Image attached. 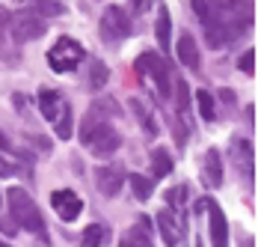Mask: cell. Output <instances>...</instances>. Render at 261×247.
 <instances>
[{
    "label": "cell",
    "instance_id": "33",
    "mask_svg": "<svg viewBox=\"0 0 261 247\" xmlns=\"http://www.w3.org/2000/svg\"><path fill=\"white\" fill-rule=\"evenodd\" d=\"M241 247H252V238H246V235H244V241H241Z\"/></svg>",
    "mask_w": 261,
    "mask_h": 247
},
{
    "label": "cell",
    "instance_id": "21",
    "mask_svg": "<svg viewBox=\"0 0 261 247\" xmlns=\"http://www.w3.org/2000/svg\"><path fill=\"white\" fill-rule=\"evenodd\" d=\"M71 134H74V114H71L68 104H63L60 116H57V137L60 140H71Z\"/></svg>",
    "mask_w": 261,
    "mask_h": 247
},
{
    "label": "cell",
    "instance_id": "14",
    "mask_svg": "<svg viewBox=\"0 0 261 247\" xmlns=\"http://www.w3.org/2000/svg\"><path fill=\"white\" fill-rule=\"evenodd\" d=\"M231 155H234V164L241 167V176H244L246 182H252V146H249L246 140H234Z\"/></svg>",
    "mask_w": 261,
    "mask_h": 247
},
{
    "label": "cell",
    "instance_id": "23",
    "mask_svg": "<svg viewBox=\"0 0 261 247\" xmlns=\"http://www.w3.org/2000/svg\"><path fill=\"white\" fill-rule=\"evenodd\" d=\"M125 179H128V185L134 188V197L140 199V203L151 199V179H148V176H140V173H128Z\"/></svg>",
    "mask_w": 261,
    "mask_h": 247
},
{
    "label": "cell",
    "instance_id": "27",
    "mask_svg": "<svg viewBox=\"0 0 261 247\" xmlns=\"http://www.w3.org/2000/svg\"><path fill=\"white\" fill-rule=\"evenodd\" d=\"M175 89H178V110H181V116H190V89H187V81L178 78V81H175Z\"/></svg>",
    "mask_w": 261,
    "mask_h": 247
},
{
    "label": "cell",
    "instance_id": "36",
    "mask_svg": "<svg viewBox=\"0 0 261 247\" xmlns=\"http://www.w3.org/2000/svg\"><path fill=\"white\" fill-rule=\"evenodd\" d=\"M196 247H202V241H196Z\"/></svg>",
    "mask_w": 261,
    "mask_h": 247
},
{
    "label": "cell",
    "instance_id": "24",
    "mask_svg": "<svg viewBox=\"0 0 261 247\" xmlns=\"http://www.w3.org/2000/svg\"><path fill=\"white\" fill-rule=\"evenodd\" d=\"M33 6V12H39L42 18H60L65 12V6L60 0H27Z\"/></svg>",
    "mask_w": 261,
    "mask_h": 247
},
{
    "label": "cell",
    "instance_id": "1",
    "mask_svg": "<svg viewBox=\"0 0 261 247\" xmlns=\"http://www.w3.org/2000/svg\"><path fill=\"white\" fill-rule=\"evenodd\" d=\"M6 199H9V214H12V220H15L21 230L39 235L42 241H50L48 227H45V217H42L39 206L33 203V197L24 191V188H9V197Z\"/></svg>",
    "mask_w": 261,
    "mask_h": 247
},
{
    "label": "cell",
    "instance_id": "26",
    "mask_svg": "<svg viewBox=\"0 0 261 247\" xmlns=\"http://www.w3.org/2000/svg\"><path fill=\"white\" fill-rule=\"evenodd\" d=\"M110 81V69L101 60H92V75H89V86L92 89H104V83Z\"/></svg>",
    "mask_w": 261,
    "mask_h": 247
},
{
    "label": "cell",
    "instance_id": "28",
    "mask_svg": "<svg viewBox=\"0 0 261 247\" xmlns=\"http://www.w3.org/2000/svg\"><path fill=\"white\" fill-rule=\"evenodd\" d=\"M238 69H241L244 75H249V78L255 75V48H246V54L238 60Z\"/></svg>",
    "mask_w": 261,
    "mask_h": 247
},
{
    "label": "cell",
    "instance_id": "12",
    "mask_svg": "<svg viewBox=\"0 0 261 247\" xmlns=\"http://www.w3.org/2000/svg\"><path fill=\"white\" fill-rule=\"evenodd\" d=\"M178 60L187 69H193V72L202 69V54H199V45H196V39L190 33H181L178 39Z\"/></svg>",
    "mask_w": 261,
    "mask_h": 247
},
{
    "label": "cell",
    "instance_id": "7",
    "mask_svg": "<svg viewBox=\"0 0 261 247\" xmlns=\"http://www.w3.org/2000/svg\"><path fill=\"white\" fill-rule=\"evenodd\" d=\"M130 33V21L125 15V9L122 6H104V15H101V36L104 39H125Z\"/></svg>",
    "mask_w": 261,
    "mask_h": 247
},
{
    "label": "cell",
    "instance_id": "35",
    "mask_svg": "<svg viewBox=\"0 0 261 247\" xmlns=\"http://www.w3.org/2000/svg\"><path fill=\"white\" fill-rule=\"evenodd\" d=\"M0 247H12V244H6V241H0Z\"/></svg>",
    "mask_w": 261,
    "mask_h": 247
},
{
    "label": "cell",
    "instance_id": "18",
    "mask_svg": "<svg viewBox=\"0 0 261 247\" xmlns=\"http://www.w3.org/2000/svg\"><path fill=\"white\" fill-rule=\"evenodd\" d=\"M172 173V158H169V152L163 146L151 149V179H163V176H169Z\"/></svg>",
    "mask_w": 261,
    "mask_h": 247
},
{
    "label": "cell",
    "instance_id": "20",
    "mask_svg": "<svg viewBox=\"0 0 261 247\" xmlns=\"http://www.w3.org/2000/svg\"><path fill=\"white\" fill-rule=\"evenodd\" d=\"M130 110L137 114V119H140V125H143V131L151 134V137H158V122H154V116L146 110V104L140 99H130Z\"/></svg>",
    "mask_w": 261,
    "mask_h": 247
},
{
    "label": "cell",
    "instance_id": "30",
    "mask_svg": "<svg viewBox=\"0 0 261 247\" xmlns=\"http://www.w3.org/2000/svg\"><path fill=\"white\" fill-rule=\"evenodd\" d=\"M0 176H3V179H9V176H15V167L9 164V161H6L3 155H0Z\"/></svg>",
    "mask_w": 261,
    "mask_h": 247
},
{
    "label": "cell",
    "instance_id": "16",
    "mask_svg": "<svg viewBox=\"0 0 261 247\" xmlns=\"http://www.w3.org/2000/svg\"><path fill=\"white\" fill-rule=\"evenodd\" d=\"M205 173H208V182L214 188L223 185V155H220V149H208L205 152Z\"/></svg>",
    "mask_w": 261,
    "mask_h": 247
},
{
    "label": "cell",
    "instance_id": "25",
    "mask_svg": "<svg viewBox=\"0 0 261 247\" xmlns=\"http://www.w3.org/2000/svg\"><path fill=\"white\" fill-rule=\"evenodd\" d=\"M196 104H199V114H202L205 122H214L217 119V104H214V96L208 89H199L196 93Z\"/></svg>",
    "mask_w": 261,
    "mask_h": 247
},
{
    "label": "cell",
    "instance_id": "34",
    "mask_svg": "<svg viewBox=\"0 0 261 247\" xmlns=\"http://www.w3.org/2000/svg\"><path fill=\"white\" fill-rule=\"evenodd\" d=\"M130 3H134V6H137V9H140V0H130Z\"/></svg>",
    "mask_w": 261,
    "mask_h": 247
},
{
    "label": "cell",
    "instance_id": "29",
    "mask_svg": "<svg viewBox=\"0 0 261 247\" xmlns=\"http://www.w3.org/2000/svg\"><path fill=\"white\" fill-rule=\"evenodd\" d=\"M184 197H187V188H184V185H178V188H169V191H166V203H169V206H181V203H184Z\"/></svg>",
    "mask_w": 261,
    "mask_h": 247
},
{
    "label": "cell",
    "instance_id": "11",
    "mask_svg": "<svg viewBox=\"0 0 261 247\" xmlns=\"http://www.w3.org/2000/svg\"><path fill=\"white\" fill-rule=\"evenodd\" d=\"M119 247H154V244H151V220H148L146 214H143L134 227L125 230Z\"/></svg>",
    "mask_w": 261,
    "mask_h": 247
},
{
    "label": "cell",
    "instance_id": "2",
    "mask_svg": "<svg viewBox=\"0 0 261 247\" xmlns=\"http://www.w3.org/2000/svg\"><path fill=\"white\" fill-rule=\"evenodd\" d=\"M83 57H86V48H83L77 39L60 36V39L48 48V66L54 69V72H74V69L81 66Z\"/></svg>",
    "mask_w": 261,
    "mask_h": 247
},
{
    "label": "cell",
    "instance_id": "13",
    "mask_svg": "<svg viewBox=\"0 0 261 247\" xmlns=\"http://www.w3.org/2000/svg\"><path fill=\"white\" fill-rule=\"evenodd\" d=\"M158 230H161V238L166 247H175L178 244V220H175V214L169 212V209H161L158 212Z\"/></svg>",
    "mask_w": 261,
    "mask_h": 247
},
{
    "label": "cell",
    "instance_id": "19",
    "mask_svg": "<svg viewBox=\"0 0 261 247\" xmlns=\"http://www.w3.org/2000/svg\"><path fill=\"white\" fill-rule=\"evenodd\" d=\"M104 122H110V119H107V116H101L95 107H92V110L81 119V143H89V140H92V134H95Z\"/></svg>",
    "mask_w": 261,
    "mask_h": 247
},
{
    "label": "cell",
    "instance_id": "32",
    "mask_svg": "<svg viewBox=\"0 0 261 247\" xmlns=\"http://www.w3.org/2000/svg\"><path fill=\"white\" fill-rule=\"evenodd\" d=\"M0 149H3V152H6V149H12V146H9V137H6L3 131H0Z\"/></svg>",
    "mask_w": 261,
    "mask_h": 247
},
{
    "label": "cell",
    "instance_id": "15",
    "mask_svg": "<svg viewBox=\"0 0 261 247\" xmlns=\"http://www.w3.org/2000/svg\"><path fill=\"white\" fill-rule=\"evenodd\" d=\"M39 110H42L45 119L57 122V114H60V93L50 89V86H42V89H39Z\"/></svg>",
    "mask_w": 261,
    "mask_h": 247
},
{
    "label": "cell",
    "instance_id": "3",
    "mask_svg": "<svg viewBox=\"0 0 261 247\" xmlns=\"http://www.w3.org/2000/svg\"><path fill=\"white\" fill-rule=\"evenodd\" d=\"M9 33L15 39L18 45H24V42H33V39H42V36L48 33V24H45V18L39 15V12H33V9H21L15 15L9 18Z\"/></svg>",
    "mask_w": 261,
    "mask_h": 247
},
{
    "label": "cell",
    "instance_id": "31",
    "mask_svg": "<svg viewBox=\"0 0 261 247\" xmlns=\"http://www.w3.org/2000/svg\"><path fill=\"white\" fill-rule=\"evenodd\" d=\"M3 30H9V9L0 6V39H3Z\"/></svg>",
    "mask_w": 261,
    "mask_h": 247
},
{
    "label": "cell",
    "instance_id": "6",
    "mask_svg": "<svg viewBox=\"0 0 261 247\" xmlns=\"http://www.w3.org/2000/svg\"><path fill=\"white\" fill-rule=\"evenodd\" d=\"M50 206H54V212L60 220L65 223H71V220H77L83 212V199L71 191V188H60V191H54L50 194Z\"/></svg>",
    "mask_w": 261,
    "mask_h": 247
},
{
    "label": "cell",
    "instance_id": "5",
    "mask_svg": "<svg viewBox=\"0 0 261 247\" xmlns=\"http://www.w3.org/2000/svg\"><path fill=\"white\" fill-rule=\"evenodd\" d=\"M223 18L231 39L252 27V0H223Z\"/></svg>",
    "mask_w": 261,
    "mask_h": 247
},
{
    "label": "cell",
    "instance_id": "22",
    "mask_svg": "<svg viewBox=\"0 0 261 247\" xmlns=\"http://www.w3.org/2000/svg\"><path fill=\"white\" fill-rule=\"evenodd\" d=\"M154 30H158V45H161L163 51H169V30H172V24H169V9H166V6H161V9H158Z\"/></svg>",
    "mask_w": 261,
    "mask_h": 247
},
{
    "label": "cell",
    "instance_id": "8",
    "mask_svg": "<svg viewBox=\"0 0 261 247\" xmlns=\"http://www.w3.org/2000/svg\"><path fill=\"white\" fill-rule=\"evenodd\" d=\"M89 149H92V155H95V158H110L113 152H119V149H122V134L116 131L110 122H104V125L92 134Z\"/></svg>",
    "mask_w": 261,
    "mask_h": 247
},
{
    "label": "cell",
    "instance_id": "17",
    "mask_svg": "<svg viewBox=\"0 0 261 247\" xmlns=\"http://www.w3.org/2000/svg\"><path fill=\"white\" fill-rule=\"evenodd\" d=\"M110 241V227L107 223H89L83 230V247H104Z\"/></svg>",
    "mask_w": 261,
    "mask_h": 247
},
{
    "label": "cell",
    "instance_id": "9",
    "mask_svg": "<svg viewBox=\"0 0 261 247\" xmlns=\"http://www.w3.org/2000/svg\"><path fill=\"white\" fill-rule=\"evenodd\" d=\"M125 176H128V173H125V167H122V164L98 167V170H95V185H98V191L110 199V197H116V194L122 191V182H125Z\"/></svg>",
    "mask_w": 261,
    "mask_h": 247
},
{
    "label": "cell",
    "instance_id": "10",
    "mask_svg": "<svg viewBox=\"0 0 261 247\" xmlns=\"http://www.w3.org/2000/svg\"><path fill=\"white\" fill-rule=\"evenodd\" d=\"M205 209H208V220H211L214 247H228V223H226V214H223V209H220V203L205 199Z\"/></svg>",
    "mask_w": 261,
    "mask_h": 247
},
{
    "label": "cell",
    "instance_id": "4",
    "mask_svg": "<svg viewBox=\"0 0 261 247\" xmlns=\"http://www.w3.org/2000/svg\"><path fill=\"white\" fill-rule=\"evenodd\" d=\"M137 69H143L148 78L154 81V86H158V96H161V99H169V96H172V83H169V66L163 63L158 54H151V51L140 54V57H137Z\"/></svg>",
    "mask_w": 261,
    "mask_h": 247
}]
</instances>
